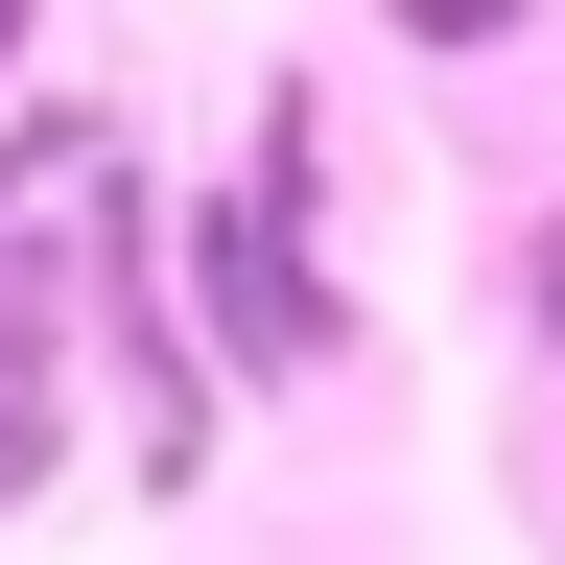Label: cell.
I'll return each mask as SVG.
<instances>
[{"label":"cell","mask_w":565,"mask_h":565,"mask_svg":"<svg viewBox=\"0 0 565 565\" xmlns=\"http://www.w3.org/2000/svg\"><path fill=\"white\" fill-rule=\"evenodd\" d=\"M307 95H259V166H236V212H212V377H330L353 353V307H330V259H307Z\"/></svg>","instance_id":"6da1fadb"},{"label":"cell","mask_w":565,"mask_h":565,"mask_svg":"<svg viewBox=\"0 0 565 565\" xmlns=\"http://www.w3.org/2000/svg\"><path fill=\"white\" fill-rule=\"evenodd\" d=\"M494 24H519V0H401V47H494Z\"/></svg>","instance_id":"7a4b0ae2"},{"label":"cell","mask_w":565,"mask_h":565,"mask_svg":"<svg viewBox=\"0 0 565 565\" xmlns=\"http://www.w3.org/2000/svg\"><path fill=\"white\" fill-rule=\"evenodd\" d=\"M47 471V377H0V494H24Z\"/></svg>","instance_id":"3957f363"},{"label":"cell","mask_w":565,"mask_h":565,"mask_svg":"<svg viewBox=\"0 0 565 565\" xmlns=\"http://www.w3.org/2000/svg\"><path fill=\"white\" fill-rule=\"evenodd\" d=\"M0 47H24V0H0Z\"/></svg>","instance_id":"277c9868"}]
</instances>
